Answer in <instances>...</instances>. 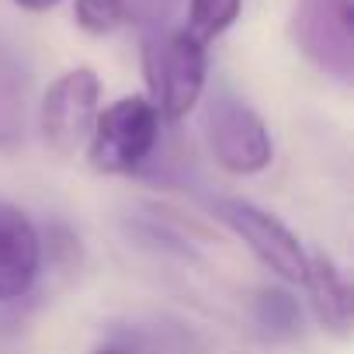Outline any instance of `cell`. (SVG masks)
Segmentation results:
<instances>
[{
  "instance_id": "obj_1",
  "label": "cell",
  "mask_w": 354,
  "mask_h": 354,
  "mask_svg": "<svg viewBox=\"0 0 354 354\" xmlns=\"http://www.w3.org/2000/svg\"><path fill=\"white\" fill-rule=\"evenodd\" d=\"M142 66L160 122H177L198 104L205 91L209 49L185 28L153 32L142 46Z\"/></svg>"
},
{
  "instance_id": "obj_2",
  "label": "cell",
  "mask_w": 354,
  "mask_h": 354,
  "mask_svg": "<svg viewBox=\"0 0 354 354\" xmlns=\"http://www.w3.org/2000/svg\"><path fill=\"white\" fill-rule=\"evenodd\" d=\"M160 142V115L149 97L129 94L97 111L87 136V160L97 174L139 170Z\"/></svg>"
},
{
  "instance_id": "obj_3",
  "label": "cell",
  "mask_w": 354,
  "mask_h": 354,
  "mask_svg": "<svg viewBox=\"0 0 354 354\" xmlns=\"http://www.w3.org/2000/svg\"><path fill=\"white\" fill-rule=\"evenodd\" d=\"M292 42L323 73L354 77V0H295Z\"/></svg>"
},
{
  "instance_id": "obj_4",
  "label": "cell",
  "mask_w": 354,
  "mask_h": 354,
  "mask_svg": "<svg viewBox=\"0 0 354 354\" xmlns=\"http://www.w3.org/2000/svg\"><path fill=\"white\" fill-rule=\"evenodd\" d=\"M212 212L250 247V254L271 274H278L281 281L302 285L309 257H306L299 236L281 219H274L271 212H264L261 205L243 202V198H216L212 202Z\"/></svg>"
},
{
  "instance_id": "obj_5",
  "label": "cell",
  "mask_w": 354,
  "mask_h": 354,
  "mask_svg": "<svg viewBox=\"0 0 354 354\" xmlns=\"http://www.w3.org/2000/svg\"><path fill=\"white\" fill-rule=\"evenodd\" d=\"M97 101H101V80L91 66H77L56 77L39 108V125L49 149H56L59 156H73L94 129Z\"/></svg>"
},
{
  "instance_id": "obj_6",
  "label": "cell",
  "mask_w": 354,
  "mask_h": 354,
  "mask_svg": "<svg viewBox=\"0 0 354 354\" xmlns=\"http://www.w3.org/2000/svg\"><path fill=\"white\" fill-rule=\"evenodd\" d=\"M209 149L216 163L236 177H250L271 167L274 142L268 125L261 122L257 111H250L240 101H223L209 111Z\"/></svg>"
},
{
  "instance_id": "obj_7",
  "label": "cell",
  "mask_w": 354,
  "mask_h": 354,
  "mask_svg": "<svg viewBox=\"0 0 354 354\" xmlns=\"http://www.w3.org/2000/svg\"><path fill=\"white\" fill-rule=\"evenodd\" d=\"M42 271V236L32 219L0 202V302H15L32 292Z\"/></svg>"
},
{
  "instance_id": "obj_8",
  "label": "cell",
  "mask_w": 354,
  "mask_h": 354,
  "mask_svg": "<svg viewBox=\"0 0 354 354\" xmlns=\"http://www.w3.org/2000/svg\"><path fill=\"white\" fill-rule=\"evenodd\" d=\"M302 288L309 295V309H313L316 323L337 337H347L351 333V285L337 271V264L323 254L309 257Z\"/></svg>"
},
{
  "instance_id": "obj_9",
  "label": "cell",
  "mask_w": 354,
  "mask_h": 354,
  "mask_svg": "<svg viewBox=\"0 0 354 354\" xmlns=\"http://www.w3.org/2000/svg\"><path fill=\"white\" fill-rule=\"evenodd\" d=\"M240 11H243V0H188V25H185V32L209 46L226 28H233Z\"/></svg>"
},
{
  "instance_id": "obj_10",
  "label": "cell",
  "mask_w": 354,
  "mask_h": 354,
  "mask_svg": "<svg viewBox=\"0 0 354 354\" xmlns=\"http://www.w3.org/2000/svg\"><path fill=\"white\" fill-rule=\"evenodd\" d=\"M73 18L87 35H111L129 21V4L125 0H77Z\"/></svg>"
},
{
  "instance_id": "obj_11",
  "label": "cell",
  "mask_w": 354,
  "mask_h": 354,
  "mask_svg": "<svg viewBox=\"0 0 354 354\" xmlns=\"http://www.w3.org/2000/svg\"><path fill=\"white\" fill-rule=\"evenodd\" d=\"M257 319L268 326V330H278V333H292L299 323H302V313H299V302L281 292V288H264L257 295Z\"/></svg>"
},
{
  "instance_id": "obj_12",
  "label": "cell",
  "mask_w": 354,
  "mask_h": 354,
  "mask_svg": "<svg viewBox=\"0 0 354 354\" xmlns=\"http://www.w3.org/2000/svg\"><path fill=\"white\" fill-rule=\"evenodd\" d=\"M15 4L21 8V11H32V15H42V11H49V8H56L59 0H15Z\"/></svg>"
},
{
  "instance_id": "obj_13",
  "label": "cell",
  "mask_w": 354,
  "mask_h": 354,
  "mask_svg": "<svg viewBox=\"0 0 354 354\" xmlns=\"http://www.w3.org/2000/svg\"><path fill=\"white\" fill-rule=\"evenodd\" d=\"M97 354H132V351H125V347H101Z\"/></svg>"
}]
</instances>
